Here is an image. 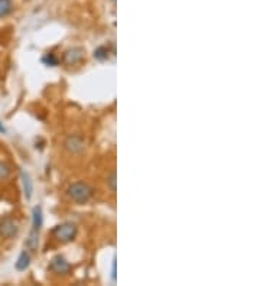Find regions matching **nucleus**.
Instances as JSON below:
<instances>
[{"label": "nucleus", "instance_id": "15", "mask_svg": "<svg viewBox=\"0 0 260 286\" xmlns=\"http://www.w3.org/2000/svg\"><path fill=\"white\" fill-rule=\"evenodd\" d=\"M42 63L45 64V65H48V66H55V65H58V58L54 54H46L42 58Z\"/></svg>", "mask_w": 260, "mask_h": 286}, {"label": "nucleus", "instance_id": "4", "mask_svg": "<svg viewBox=\"0 0 260 286\" xmlns=\"http://www.w3.org/2000/svg\"><path fill=\"white\" fill-rule=\"evenodd\" d=\"M19 233V224L15 221L12 217H4L0 221V236L6 240L13 239Z\"/></svg>", "mask_w": 260, "mask_h": 286}, {"label": "nucleus", "instance_id": "5", "mask_svg": "<svg viewBox=\"0 0 260 286\" xmlns=\"http://www.w3.org/2000/svg\"><path fill=\"white\" fill-rule=\"evenodd\" d=\"M84 146H86V142L80 134H69L64 140V149L72 155L83 152Z\"/></svg>", "mask_w": 260, "mask_h": 286}, {"label": "nucleus", "instance_id": "16", "mask_svg": "<svg viewBox=\"0 0 260 286\" xmlns=\"http://www.w3.org/2000/svg\"><path fill=\"white\" fill-rule=\"evenodd\" d=\"M117 281V260L116 257H113V262H111V282L116 284Z\"/></svg>", "mask_w": 260, "mask_h": 286}, {"label": "nucleus", "instance_id": "10", "mask_svg": "<svg viewBox=\"0 0 260 286\" xmlns=\"http://www.w3.org/2000/svg\"><path fill=\"white\" fill-rule=\"evenodd\" d=\"M13 10V0H0V19L6 18Z\"/></svg>", "mask_w": 260, "mask_h": 286}, {"label": "nucleus", "instance_id": "1", "mask_svg": "<svg viewBox=\"0 0 260 286\" xmlns=\"http://www.w3.org/2000/svg\"><path fill=\"white\" fill-rule=\"evenodd\" d=\"M66 195L69 197V199H72L75 204H87L93 195H94V190L90 184L84 182V181H77L74 184H71L66 190Z\"/></svg>", "mask_w": 260, "mask_h": 286}, {"label": "nucleus", "instance_id": "6", "mask_svg": "<svg viewBox=\"0 0 260 286\" xmlns=\"http://www.w3.org/2000/svg\"><path fill=\"white\" fill-rule=\"evenodd\" d=\"M84 57V49L83 48H71L68 51H65L64 57H63V61H64L66 65H75L77 63H80Z\"/></svg>", "mask_w": 260, "mask_h": 286}, {"label": "nucleus", "instance_id": "9", "mask_svg": "<svg viewBox=\"0 0 260 286\" xmlns=\"http://www.w3.org/2000/svg\"><path fill=\"white\" fill-rule=\"evenodd\" d=\"M42 224H43L42 207H41V205H38V207H35V208H33V211H32V231H38V233H39V230H41Z\"/></svg>", "mask_w": 260, "mask_h": 286}, {"label": "nucleus", "instance_id": "18", "mask_svg": "<svg viewBox=\"0 0 260 286\" xmlns=\"http://www.w3.org/2000/svg\"><path fill=\"white\" fill-rule=\"evenodd\" d=\"M113 1H116V0H113Z\"/></svg>", "mask_w": 260, "mask_h": 286}, {"label": "nucleus", "instance_id": "13", "mask_svg": "<svg viewBox=\"0 0 260 286\" xmlns=\"http://www.w3.org/2000/svg\"><path fill=\"white\" fill-rule=\"evenodd\" d=\"M107 187L110 188L111 192H116L117 190V175H116V171H113L108 178H107Z\"/></svg>", "mask_w": 260, "mask_h": 286}, {"label": "nucleus", "instance_id": "11", "mask_svg": "<svg viewBox=\"0 0 260 286\" xmlns=\"http://www.w3.org/2000/svg\"><path fill=\"white\" fill-rule=\"evenodd\" d=\"M38 244H39V233L38 231H31V234L26 240V247L31 252H35L38 249Z\"/></svg>", "mask_w": 260, "mask_h": 286}, {"label": "nucleus", "instance_id": "2", "mask_svg": "<svg viewBox=\"0 0 260 286\" xmlns=\"http://www.w3.org/2000/svg\"><path fill=\"white\" fill-rule=\"evenodd\" d=\"M52 234L54 237L61 242V243H69L75 239L77 236V225L71 221H65L60 225H57L54 230H52Z\"/></svg>", "mask_w": 260, "mask_h": 286}, {"label": "nucleus", "instance_id": "3", "mask_svg": "<svg viewBox=\"0 0 260 286\" xmlns=\"http://www.w3.org/2000/svg\"><path fill=\"white\" fill-rule=\"evenodd\" d=\"M48 269L55 275H68L71 272V264L68 263V260L65 259L64 256L57 254L51 259Z\"/></svg>", "mask_w": 260, "mask_h": 286}, {"label": "nucleus", "instance_id": "7", "mask_svg": "<svg viewBox=\"0 0 260 286\" xmlns=\"http://www.w3.org/2000/svg\"><path fill=\"white\" fill-rule=\"evenodd\" d=\"M21 179H22V187H23V192H25L26 199H31L33 192V182L31 176H29V174L25 172L23 169L21 171Z\"/></svg>", "mask_w": 260, "mask_h": 286}, {"label": "nucleus", "instance_id": "12", "mask_svg": "<svg viewBox=\"0 0 260 286\" xmlns=\"http://www.w3.org/2000/svg\"><path fill=\"white\" fill-rule=\"evenodd\" d=\"M94 58L98 61H106L108 60V49L106 46H98L94 51Z\"/></svg>", "mask_w": 260, "mask_h": 286}, {"label": "nucleus", "instance_id": "17", "mask_svg": "<svg viewBox=\"0 0 260 286\" xmlns=\"http://www.w3.org/2000/svg\"><path fill=\"white\" fill-rule=\"evenodd\" d=\"M0 133H6V129L1 125V122H0Z\"/></svg>", "mask_w": 260, "mask_h": 286}, {"label": "nucleus", "instance_id": "14", "mask_svg": "<svg viewBox=\"0 0 260 286\" xmlns=\"http://www.w3.org/2000/svg\"><path fill=\"white\" fill-rule=\"evenodd\" d=\"M10 176V166L4 162H0V181L7 179Z\"/></svg>", "mask_w": 260, "mask_h": 286}, {"label": "nucleus", "instance_id": "8", "mask_svg": "<svg viewBox=\"0 0 260 286\" xmlns=\"http://www.w3.org/2000/svg\"><path fill=\"white\" fill-rule=\"evenodd\" d=\"M29 264H31V254H29V252H28V250L21 252L18 260H16V263H15L16 270L23 272V270H26V269L29 267Z\"/></svg>", "mask_w": 260, "mask_h": 286}]
</instances>
